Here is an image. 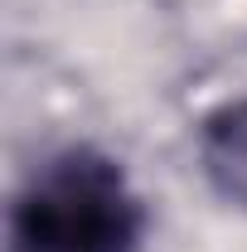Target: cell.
<instances>
[{
	"mask_svg": "<svg viewBox=\"0 0 247 252\" xmlns=\"http://www.w3.org/2000/svg\"><path fill=\"white\" fill-rule=\"evenodd\" d=\"M199 165L209 175V185L247 209V97L218 107L199 131Z\"/></svg>",
	"mask_w": 247,
	"mask_h": 252,
	"instance_id": "2",
	"label": "cell"
},
{
	"mask_svg": "<svg viewBox=\"0 0 247 252\" xmlns=\"http://www.w3.org/2000/svg\"><path fill=\"white\" fill-rule=\"evenodd\" d=\"M141 228V199L117 160L63 151L20 189L10 209V252H136Z\"/></svg>",
	"mask_w": 247,
	"mask_h": 252,
	"instance_id": "1",
	"label": "cell"
}]
</instances>
